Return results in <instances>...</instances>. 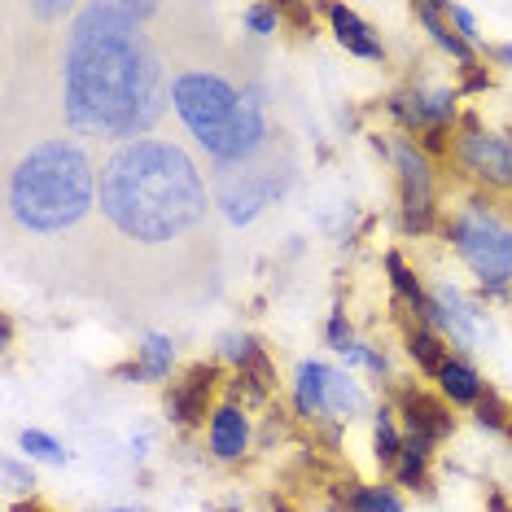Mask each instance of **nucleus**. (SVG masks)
<instances>
[{"mask_svg":"<svg viewBox=\"0 0 512 512\" xmlns=\"http://www.w3.org/2000/svg\"><path fill=\"white\" fill-rule=\"evenodd\" d=\"M162 18V5H79L62 36L53 71L57 119L84 141H127L162 119L171 79L145 22Z\"/></svg>","mask_w":512,"mask_h":512,"instance_id":"f257e3e1","label":"nucleus"},{"mask_svg":"<svg viewBox=\"0 0 512 512\" xmlns=\"http://www.w3.org/2000/svg\"><path fill=\"white\" fill-rule=\"evenodd\" d=\"M206 189L193 158L180 145L141 136L127 141L101 167V219L114 241L141 254H171L206 232Z\"/></svg>","mask_w":512,"mask_h":512,"instance_id":"f03ea898","label":"nucleus"},{"mask_svg":"<svg viewBox=\"0 0 512 512\" xmlns=\"http://www.w3.org/2000/svg\"><path fill=\"white\" fill-rule=\"evenodd\" d=\"M97 167L88 149L49 127L27 149H5V228L9 241H97Z\"/></svg>","mask_w":512,"mask_h":512,"instance_id":"7ed1b4c3","label":"nucleus"},{"mask_svg":"<svg viewBox=\"0 0 512 512\" xmlns=\"http://www.w3.org/2000/svg\"><path fill=\"white\" fill-rule=\"evenodd\" d=\"M171 110L189 127V136L215 167H241L272 149V132L263 123V97L241 84L228 57H180L171 75Z\"/></svg>","mask_w":512,"mask_h":512,"instance_id":"20e7f679","label":"nucleus"},{"mask_svg":"<svg viewBox=\"0 0 512 512\" xmlns=\"http://www.w3.org/2000/svg\"><path fill=\"white\" fill-rule=\"evenodd\" d=\"M447 237L460 259L469 263V272L477 276L482 298L512 294V228L491 211V202L469 197V202L447 219Z\"/></svg>","mask_w":512,"mask_h":512,"instance_id":"39448f33","label":"nucleus"},{"mask_svg":"<svg viewBox=\"0 0 512 512\" xmlns=\"http://www.w3.org/2000/svg\"><path fill=\"white\" fill-rule=\"evenodd\" d=\"M289 184V162L276 167V149H263L259 158L241 167H215V202L224 206L232 224H250L272 197H281Z\"/></svg>","mask_w":512,"mask_h":512,"instance_id":"423d86ee","label":"nucleus"},{"mask_svg":"<svg viewBox=\"0 0 512 512\" xmlns=\"http://www.w3.org/2000/svg\"><path fill=\"white\" fill-rule=\"evenodd\" d=\"M451 158L486 193H512V132H491L477 114H460Z\"/></svg>","mask_w":512,"mask_h":512,"instance_id":"0eeeda50","label":"nucleus"},{"mask_svg":"<svg viewBox=\"0 0 512 512\" xmlns=\"http://www.w3.org/2000/svg\"><path fill=\"white\" fill-rule=\"evenodd\" d=\"M390 162L399 171V219L403 232H434L438 228V193H434V158L412 136H394Z\"/></svg>","mask_w":512,"mask_h":512,"instance_id":"6e6552de","label":"nucleus"},{"mask_svg":"<svg viewBox=\"0 0 512 512\" xmlns=\"http://www.w3.org/2000/svg\"><path fill=\"white\" fill-rule=\"evenodd\" d=\"M460 92L456 88H403L386 101V110L399 119L403 132H416V141L425 136H447L451 123L460 119Z\"/></svg>","mask_w":512,"mask_h":512,"instance_id":"1a4fd4ad","label":"nucleus"},{"mask_svg":"<svg viewBox=\"0 0 512 512\" xmlns=\"http://www.w3.org/2000/svg\"><path fill=\"white\" fill-rule=\"evenodd\" d=\"M215 386H219V364H193L184 368V377H176L162 394V407H167L171 425L180 429H197L211 412V399H215Z\"/></svg>","mask_w":512,"mask_h":512,"instance_id":"9d476101","label":"nucleus"},{"mask_svg":"<svg viewBox=\"0 0 512 512\" xmlns=\"http://www.w3.org/2000/svg\"><path fill=\"white\" fill-rule=\"evenodd\" d=\"M394 412H399V421H403V434L407 438H425V442H438L442 438H451L456 434V416H451V407L442 394H429L421 386H407L394 394Z\"/></svg>","mask_w":512,"mask_h":512,"instance_id":"9b49d317","label":"nucleus"},{"mask_svg":"<svg viewBox=\"0 0 512 512\" xmlns=\"http://www.w3.org/2000/svg\"><path fill=\"white\" fill-rule=\"evenodd\" d=\"M429 298H434L438 311H442V333H447L460 351H473L477 337H482V307L469 302L456 285H447V281L429 285Z\"/></svg>","mask_w":512,"mask_h":512,"instance_id":"f8f14e48","label":"nucleus"},{"mask_svg":"<svg viewBox=\"0 0 512 512\" xmlns=\"http://www.w3.org/2000/svg\"><path fill=\"white\" fill-rule=\"evenodd\" d=\"M329 512H407L403 491L386 482H333L329 486Z\"/></svg>","mask_w":512,"mask_h":512,"instance_id":"ddd939ff","label":"nucleus"},{"mask_svg":"<svg viewBox=\"0 0 512 512\" xmlns=\"http://www.w3.org/2000/svg\"><path fill=\"white\" fill-rule=\"evenodd\" d=\"M250 416L232 403H219L211 416V429H206V442H211L215 460H241L250 451Z\"/></svg>","mask_w":512,"mask_h":512,"instance_id":"4468645a","label":"nucleus"},{"mask_svg":"<svg viewBox=\"0 0 512 512\" xmlns=\"http://www.w3.org/2000/svg\"><path fill=\"white\" fill-rule=\"evenodd\" d=\"M324 14H329L333 36H337V44H342L346 53L364 57V62H386V44H381V36L368 27L364 18L355 14V9H346V5H324Z\"/></svg>","mask_w":512,"mask_h":512,"instance_id":"2eb2a0df","label":"nucleus"},{"mask_svg":"<svg viewBox=\"0 0 512 512\" xmlns=\"http://www.w3.org/2000/svg\"><path fill=\"white\" fill-rule=\"evenodd\" d=\"M486 390H491V386L477 377V368L469 364V359L451 355L447 364L438 368V394H442L447 403H456V407H477Z\"/></svg>","mask_w":512,"mask_h":512,"instance_id":"dca6fc26","label":"nucleus"},{"mask_svg":"<svg viewBox=\"0 0 512 512\" xmlns=\"http://www.w3.org/2000/svg\"><path fill=\"white\" fill-rule=\"evenodd\" d=\"M324 386H329V364H320V359H302V364H298V381H294V412H298V421H311V425L324 421Z\"/></svg>","mask_w":512,"mask_h":512,"instance_id":"f3484780","label":"nucleus"},{"mask_svg":"<svg viewBox=\"0 0 512 512\" xmlns=\"http://www.w3.org/2000/svg\"><path fill=\"white\" fill-rule=\"evenodd\" d=\"M416 18L425 22V31L429 36H434L442 49H447L451 57H456L460 62V71H473L477 66V53H473V44L469 40H460L456 31H451V22H447V5H434V0H421V5H416Z\"/></svg>","mask_w":512,"mask_h":512,"instance_id":"a211bd4d","label":"nucleus"},{"mask_svg":"<svg viewBox=\"0 0 512 512\" xmlns=\"http://www.w3.org/2000/svg\"><path fill=\"white\" fill-rule=\"evenodd\" d=\"M368 407L364 390H359V381H351L342 368H329V386H324V421H355L359 412Z\"/></svg>","mask_w":512,"mask_h":512,"instance_id":"6ab92c4d","label":"nucleus"},{"mask_svg":"<svg viewBox=\"0 0 512 512\" xmlns=\"http://www.w3.org/2000/svg\"><path fill=\"white\" fill-rule=\"evenodd\" d=\"M372 456H377L381 469H394L403 456V429H399V412H394L390 403L377 407V416H372Z\"/></svg>","mask_w":512,"mask_h":512,"instance_id":"aec40b11","label":"nucleus"},{"mask_svg":"<svg viewBox=\"0 0 512 512\" xmlns=\"http://www.w3.org/2000/svg\"><path fill=\"white\" fill-rule=\"evenodd\" d=\"M403 346H407V355H412V364L429 372V377H438V368L447 364V346H442V337L434 329H425V324H407L403 329Z\"/></svg>","mask_w":512,"mask_h":512,"instance_id":"412c9836","label":"nucleus"},{"mask_svg":"<svg viewBox=\"0 0 512 512\" xmlns=\"http://www.w3.org/2000/svg\"><path fill=\"white\" fill-rule=\"evenodd\" d=\"M136 368H141V381H167L176 368V342L167 333H149L136 346Z\"/></svg>","mask_w":512,"mask_h":512,"instance_id":"4be33fe9","label":"nucleus"},{"mask_svg":"<svg viewBox=\"0 0 512 512\" xmlns=\"http://www.w3.org/2000/svg\"><path fill=\"white\" fill-rule=\"evenodd\" d=\"M224 403L241 407V412H254V407L272 403V390H267L259 377H250V372H232L228 386H224Z\"/></svg>","mask_w":512,"mask_h":512,"instance_id":"5701e85b","label":"nucleus"},{"mask_svg":"<svg viewBox=\"0 0 512 512\" xmlns=\"http://www.w3.org/2000/svg\"><path fill=\"white\" fill-rule=\"evenodd\" d=\"M429 460L434 456H425V451H416V447H407L403 442V456L390 469L394 486H403V491H429Z\"/></svg>","mask_w":512,"mask_h":512,"instance_id":"b1692460","label":"nucleus"},{"mask_svg":"<svg viewBox=\"0 0 512 512\" xmlns=\"http://www.w3.org/2000/svg\"><path fill=\"white\" fill-rule=\"evenodd\" d=\"M22 451H27V460H40V464H66L71 460V451H66L53 434H44V429H22Z\"/></svg>","mask_w":512,"mask_h":512,"instance_id":"393cba45","label":"nucleus"},{"mask_svg":"<svg viewBox=\"0 0 512 512\" xmlns=\"http://www.w3.org/2000/svg\"><path fill=\"white\" fill-rule=\"evenodd\" d=\"M473 416H477V425H482V429H495V434H508V429H512V407L499 399L495 390L482 394V403L473 407Z\"/></svg>","mask_w":512,"mask_h":512,"instance_id":"a878e982","label":"nucleus"},{"mask_svg":"<svg viewBox=\"0 0 512 512\" xmlns=\"http://www.w3.org/2000/svg\"><path fill=\"white\" fill-rule=\"evenodd\" d=\"M259 351H263V346L254 342V337H246V333H224V337H219V355H224L237 372H241V368H250Z\"/></svg>","mask_w":512,"mask_h":512,"instance_id":"bb28decb","label":"nucleus"},{"mask_svg":"<svg viewBox=\"0 0 512 512\" xmlns=\"http://www.w3.org/2000/svg\"><path fill=\"white\" fill-rule=\"evenodd\" d=\"M276 27H281V5H250L246 9V31H254V36H276Z\"/></svg>","mask_w":512,"mask_h":512,"instance_id":"cd10ccee","label":"nucleus"},{"mask_svg":"<svg viewBox=\"0 0 512 512\" xmlns=\"http://www.w3.org/2000/svg\"><path fill=\"white\" fill-rule=\"evenodd\" d=\"M324 337H329V346L333 351H346V346H355V333H351V320H346V311L337 307L329 324H324Z\"/></svg>","mask_w":512,"mask_h":512,"instance_id":"c85d7f7f","label":"nucleus"},{"mask_svg":"<svg viewBox=\"0 0 512 512\" xmlns=\"http://www.w3.org/2000/svg\"><path fill=\"white\" fill-rule=\"evenodd\" d=\"M447 22L456 27L460 40L477 44V22H473V9H469V5H447Z\"/></svg>","mask_w":512,"mask_h":512,"instance_id":"c756f323","label":"nucleus"},{"mask_svg":"<svg viewBox=\"0 0 512 512\" xmlns=\"http://www.w3.org/2000/svg\"><path fill=\"white\" fill-rule=\"evenodd\" d=\"M0 473H5L9 491H22V495H31V491H36V473H27L18 460H5V469H0Z\"/></svg>","mask_w":512,"mask_h":512,"instance_id":"7c9ffc66","label":"nucleus"},{"mask_svg":"<svg viewBox=\"0 0 512 512\" xmlns=\"http://www.w3.org/2000/svg\"><path fill=\"white\" fill-rule=\"evenodd\" d=\"M491 88V75H486V66H473V71H464V84L456 88L460 97H469V92H486Z\"/></svg>","mask_w":512,"mask_h":512,"instance_id":"2f4dec72","label":"nucleus"},{"mask_svg":"<svg viewBox=\"0 0 512 512\" xmlns=\"http://www.w3.org/2000/svg\"><path fill=\"white\" fill-rule=\"evenodd\" d=\"M491 57L499 66H508V71H512V44H499V49H491Z\"/></svg>","mask_w":512,"mask_h":512,"instance_id":"473e14b6","label":"nucleus"},{"mask_svg":"<svg viewBox=\"0 0 512 512\" xmlns=\"http://www.w3.org/2000/svg\"><path fill=\"white\" fill-rule=\"evenodd\" d=\"M491 512H512V504H508V499L495 491V495H491Z\"/></svg>","mask_w":512,"mask_h":512,"instance_id":"72a5a7b5","label":"nucleus"},{"mask_svg":"<svg viewBox=\"0 0 512 512\" xmlns=\"http://www.w3.org/2000/svg\"><path fill=\"white\" fill-rule=\"evenodd\" d=\"M106 512H141V508H106Z\"/></svg>","mask_w":512,"mask_h":512,"instance_id":"f704fd0d","label":"nucleus"},{"mask_svg":"<svg viewBox=\"0 0 512 512\" xmlns=\"http://www.w3.org/2000/svg\"><path fill=\"white\" fill-rule=\"evenodd\" d=\"M508 438H512V429H508Z\"/></svg>","mask_w":512,"mask_h":512,"instance_id":"c9c22d12","label":"nucleus"}]
</instances>
